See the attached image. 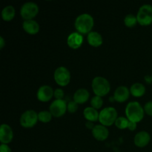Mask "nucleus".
Segmentation results:
<instances>
[{
	"instance_id": "obj_7",
	"label": "nucleus",
	"mask_w": 152,
	"mask_h": 152,
	"mask_svg": "<svg viewBox=\"0 0 152 152\" xmlns=\"http://www.w3.org/2000/svg\"><path fill=\"white\" fill-rule=\"evenodd\" d=\"M38 120V114L34 110H28L21 116L20 124L25 129H30L34 127Z\"/></svg>"
},
{
	"instance_id": "obj_2",
	"label": "nucleus",
	"mask_w": 152,
	"mask_h": 152,
	"mask_svg": "<svg viewBox=\"0 0 152 152\" xmlns=\"http://www.w3.org/2000/svg\"><path fill=\"white\" fill-rule=\"evenodd\" d=\"M94 19L90 14L83 13L77 16L75 20V28L80 34H88L94 27Z\"/></svg>"
},
{
	"instance_id": "obj_11",
	"label": "nucleus",
	"mask_w": 152,
	"mask_h": 152,
	"mask_svg": "<svg viewBox=\"0 0 152 152\" xmlns=\"http://www.w3.org/2000/svg\"><path fill=\"white\" fill-rule=\"evenodd\" d=\"M13 138V132L10 126L7 124H2L0 127V141L1 144L7 145Z\"/></svg>"
},
{
	"instance_id": "obj_26",
	"label": "nucleus",
	"mask_w": 152,
	"mask_h": 152,
	"mask_svg": "<svg viewBox=\"0 0 152 152\" xmlns=\"http://www.w3.org/2000/svg\"><path fill=\"white\" fill-rule=\"evenodd\" d=\"M68 111L71 114H74L78 110V104L74 101H71L68 104Z\"/></svg>"
},
{
	"instance_id": "obj_22",
	"label": "nucleus",
	"mask_w": 152,
	"mask_h": 152,
	"mask_svg": "<svg viewBox=\"0 0 152 152\" xmlns=\"http://www.w3.org/2000/svg\"><path fill=\"white\" fill-rule=\"evenodd\" d=\"M52 117H53V115H52L51 113H50V111H40L38 114L39 121L42 122V123H49V122L52 120Z\"/></svg>"
},
{
	"instance_id": "obj_3",
	"label": "nucleus",
	"mask_w": 152,
	"mask_h": 152,
	"mask_svg": "<svg viewBox=\"0 0 152 152\" xmlns=\"http://www.w3.org/2000/svg\"><path fill=\"white\" fill-rule=\"evenodd\" d=\"M92 89L96 96L102 97L109 93L111 86L109 82L105 78L96 77L92 81Z\"/></svg>"
},
{
	"instance_id": "obj_16",
	"label": "nucleus",
	"mask_w": 152,
	"mask_h": 152,
	"mask_svg": "<svg viewBox=\"0 0 152 152\" xmlns=\"http://www.w3.org/2000/svg\"><path fill=\"white\" fill-rule=\"evenodd\" d=\"M22 28L24 31L28 34L35 35L39 31V25L35 20H25L22 23Z\"/></svg>"
},
{
	"instance_id": "obj_6",
	"label": "nucleus",
	"mask_w": 152,
	"mask_h": 152,
	"mask_svg": "<svg viewBox=\"0 0 152 152\" xmlns=\"http://www.w3.org/2000/svg\"><path fill=\"white\" fill-rule=\"evenodd\" d=\"M54 80L57 85L62 87L68 86L71 81V73L65 67H59L54 71Z\"/></svg>"
},
{
	"instance_id": "obj_9",
	"label": "nucleus",
	"mask_w": 152,
	"mask_h": 152,
	"mask_svg": "<svg viewBox=\"0 0 152 152\" xmlns=\"http://www.w3.org/2000/svg\"><path fill=\"white\" fill-rule=\"evenodd\" d=\"M68 104L64 99H55L50 105V112L54 117H60L68 110Z\"/></svg>"
},
{
	"instance_id": "obj_8",
	"label": "nucleus",
	"mask_w": 152,
	"mask_h": 152,
	"mask_svg": "<svg viewBox=\"0 0 152 152\" xmlns=\"http://www.w3.org/2000/svg\"><path fill=\"white\" fill-rule=\"evenodd\" d=\"M39 12V7L36 3L26 2L22 6L20 10V14L22 19L25 20H31L35 17Z\"/></svg>"
},
{
	"instance_id": "obj_15",
	"label": "nucleus",
	"mask_w": 152,
	"mask_h": 152,
	"mask_svg": "<svg viewBox=\"0 0 152 152\" xmlns=\"http://www.w3.org/2000/svg\"><path fill=\"white\" fill-rule=\"evenodd\" d=\"M130 90L126 86H120L115 90L114 94V99L118 102H124L130 96Z\"/></svg>"
},
{
	"instance_id": "obj_28",
	"label": "nucleus",
	"mask_w": 152,
	"mask_h": 152,
	"mask_svg": "<svg viewBox=\"0 0 152 152\" xmlns=\"http://www.w3.org/2000/svg\"><path fill=\"white\" fill-rule=\"evenodd\" d=\"M144 111L148 115L152 117V100L147 102L144 106Z\"/></svg>"
},
{
	"instance_id": "obj_23",
	"label": "nucleus",
	"mask_w": 152,
	"mask_h": 152,
	"mask_svg": "<svg viewBox=\"0 0 152 152\" xmlns=\"http://www.w3.org/2000/svg\"><path fill=\"white\" fill-rule=\"evenodd\" d=\"M124 23L128 28H133L137 25V23H138L137 16H135L133 14H128L125 17Z\"/></svg>"
},
{
	"instance_id": "obj_10",
	"label": "nucleus",
	"mask_w": 152,
	"mask_h": 152,
	"mask_svg": "<svg viewBox=\"0 0 152 152\" xmlns=\"http://www.w3.org/2000/svg\"><path fill=\"white\" fill-rule=\"evenodd\" d=\"M54 95V91L50 86H42L38 89L37 91V99L42 102L50 101Z\"/></svg>"
},
{
	"instance_id": "obj_13",
	"label": "nucleus",
	"mask_w": 152,
	"mask_h": 152,
	"mask_svg": "<svg viewBox=\"0 0 152 152\" xmlns=\"http://www.w3.org/2000/svg\"><path fill=\"white\" fill-rule=\"evenodd\" d=\"M150 140H151V136L149 134L145 131H142V132H138L135 135L134 142L136 146L139 148H143L149 143Z\"/></svg>"
},
{
	"instance_id": "obj_21",
	"label": "nucleus",
	"mask_w": 152,
	"mask_h": 152,
	"mask_svg": "<svg viewBox=\"0 0 152 152\" xmlns=\"http://www.w3.org/2000/svg\"><path fill=\"white\" fill-rule=\"evenodd\" d=\"M15 16V9L13 6L8 5L4 7L1 11V18L4 21H11Z\"/></svg>"
},
{
	"instance_id": "obj_14",
	"label": "nucleus",
	"mask_w": 152,
	"mask_h": 152,
	"mask_svg": "<svg viewBox=\"0 0 152 152\" xmlns=\"http://www.w3.org/2000/svg\"><path fill=\"white\" fill-rule=\"evenodd\" d=\"M92 134L96 140L104 141L108 137L109 132L106 126H104L102 125H96L92 129Z\"/></svg>"
},
{
	"instance_id": "obj_31",
	"label": "nucleus",
	"mask_w": 152,
	"mask_h": 152,
	"mask_svg": "<svg viewBox=\"0 0 152 152\" xmlns=\"http://www.w3.org/2000/svg\"><path fill=\"white\" fill-rule=\"evenodd\" d=\"M4 44H5V42H4V39L2 37H0V49H2L4 48Z\"/></svg>"
},
{
	"instance_id": "obj_4",
	"label": "nucleus",
	"mask_w": 152,
	"mask_h": 152,
	"mask_svg": "<svg viewBox=\"0 0 152 152\" xmlns=\"http://www.w3.org/2000/svg\"><path fill=\"white\" fill-rule=\"evenodd\" d=\"M117 117V110L112 107L103 108L99 112V121L104 126H111L115 123Z\"/></svg>"
},
{
	"instance_id": "obj_5",
	"label": "nucleus",
	"mask_w": 152,
	"mask_h": 152,
	"mask_svg": "<svg viewBox=\"0 0 152 152\" xmlns=\"http://www.w3.org/2000/svg\"><path fill=\"white\" fill-rule=\"evenodd\" d=\"M138 24L142 26H148L152 24V6L151 4H143L140 7L137 15Z\"/></svg>"
},
{
	"instance_id": "obj_17",
	"label": "nucleus",
	"mask_w": 152,
	"mask_h": 152,
	"mask_svg": "<svg viewBox=\"0 0 152 152\" xmlns=\"http://www.w3.org/2000/svg\"><path fill=\"white\" fill-rule=\"evenodd\" d=\"M90 93L86 88H80L74 94V101L77 104H84L88 100Z\"/></svg>"
},
{
	"instance_id": "obj_20",
	"label": "nucleus",
	"mask_w": 152,
	"mask_h": 152,
	"mask_svg": "<svg viewBox=\"0 0 152 152\" xmlns=\"http://www.w3.org/2000/svg\"><path fill=\"white\" fill-rule=\"evenodd\" d=\"M130 93L134 97H140L145 93V87L140 83H134L130 88Z\"/></svg>"
},
{
	"instance_id": "obj_12",
	"label": "nucleus",
	"mask_w": 152,
	"mask_h": 152,
	"mask_svg": "<svg viewBox=\"0 0 152 152\" xmlns=\"http://www.w3.org/2000/svg\"><path fill=\"white\" fill-rule=\"evenodd\" d=\"M68 45L72 49H78L83 43V37L78 32H74L70 34L67 39Z\"/></svg>"
},
{
	"instance_id": "obj_27",
	"label": "nucleus",
	"mask_w": 152,
	"mask_h": 152,
	"mask_svg": "<svg viewBox=\"0 0 152 152\" xmlns=\"http://www.w3.org/2000/svg\"><path fill=\"white\" fill-rule=\"evenodd\" d=\"M64 91L61 88H56L54 90V97L56 98V99H62V98L64 97Z\"/></svg>"
},
{
	"instance_id": "obj_19",
	"label": "nucleus",
	"mask_w": 152,
	"mask_h": 152,
	"mask_svg": "<svg viewBox=\"0 0 152 152\" xmlns=\"http://www.w3.org/2000/svg\"><path fill=\"white\" fill-rule=\"evenodd\" d=\"M83 115L84 117L88 122H96L99 120V113H98L97 110L92 107H88L85 108L83 111Z\"/></svg>"
},
{
	"instance_id": "obj_1",
	"label": "nucleus",
	"mask_w": 152,
	"mask_h": 152,
	"mask_svg": "<svg viewBox=\"0 0 152 152\" xmlns=\"http://www.w3.org/2000/svg\"><path fill=\"white\" fill-rule=\"evenodd\" d=\"M145 111L138 102H131L126 105V118L131 122L139 123L143 119Z\"/></svg>"
},
{
	"instance_id": "obj_18",
	"label": "nucleus",
	"mask_w": 152,
	"mask_h": 152,
	"mask_svg": "<svg viewBox=\"0 0 152 152\" xmlns=\"http://www.w3.org/2000/svg\"><path fill=\"white\" fill-rule=\"evenodd\" d=\"M87 39L88 44L90 45L93 46V47H99L102 44V36L99 33L95 32V31H91V32L88 34Z\"/></svg>"
},
{
	"instance_id": "obj_24",
	"label": "nucleus",
	"mask_w": 152,
	"mask_h": 152,
	"mask_svg": "<svg viewBox=\"0 0 152 152\" xmlns=\"http://www.w3.org/2000/svg\"><path fill=\"white\" fill-rule=\"evenodd\" d=\"M129 120H128L126 117H120L117 119L115 122V126L119 129H128L129 126Z\"/></svg>"
},
{
	"instance_id": "obj_32",
	"label": "nucleus",
	"mask_w": 152,
	"mask_h": 152,
	"mask_svg": "<svg viewBox=\"0 0 152 152\" xmlns=\"http://www.w3.org/2000/svg\"><path fill=\"white\" fill-rule=\"evenodd\" d=\"M86 126H87L88 128H89V129H93L94 128V126H94V125L92 124L91 122H88V123H86Z\"/></svg>"
},
{
	"instance_id": "obj_30",
	"label": "nucleus",
	"mask_w": 152,
	"mask_h": 152,
	"mask_svg": "<svg viewBox=\"0 0 152 152\" xmlns=\"http://www.w3.org/2000/svg\"><path fill=\"white\" fill-rule=\"evenodd\" d=\"M128 129H129L130 131H132V132H133V131H134L135 129H137V123H134V122L129 121Z\"/></svg>"
},
{
	"instance_id": "obj_29",
	"label": "nucleus",
	"mask_w": 152,
	"mask_h": 152,
	"mask_svg": "<svg viewBox=\"0 0 152 152\" xmlns=\"http://www.w3.org/2000/svg\"><path fill=\"white\" fill-rule=\"evenodd\" d=\"M0 152H12V151L7 145L1 144V145H0Z\"/></svg>"
},
{
	"instance_id": "obj_25",
	"label": "nucleus",
	"mask_w": 152,
	"mask_h": 152,
	"mask_svg": "<svg viewBox=\"0 0 152 152\" xmlns=\"http://www.w3.org/2000/svg\"><path fill=\"white\" fill-rule=\"evenodd\" d=\"M91 105L92 108H95V109H99L103 105V100L100 96H95L91 100Z\"/></svg>"
}]
</instances>
